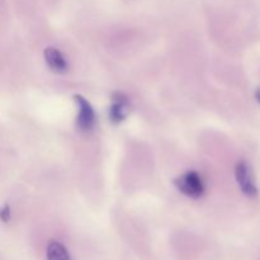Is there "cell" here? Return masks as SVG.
<instances>
[{"instance_id":"obj_1","label":"cell","mask_w":260,"mask_h":260,"mask_svg":"<svg viewBox=\"0 0 260 260\" xmlns=\"http://www.w3.org/2000/svg\"><path fill=\"white\" fill-rule=\"evenodd\" d=\"M174 184L180 193L189 198H201L205 193V183L196 172L184 173L174 180Z\"/></svg>"},{"instance_id":"obj_2","label":"cell","mask_w":260,"mask_h":260,"mask_svg":"<svg viewBox=\"0 0 260 260\" xmlns=\"http://www.w3.org/2000/svg\"><path fill=\"white\" fill-rule=\"evenodd\" d=\"M235 178L240 187L241 192L250 198H255L258 196V187L254 179L253 170L250 165L245 160H240L235 167Z\"/></svg>"},{"instance_id":"obj_3","label":"cell","mask_w":260,"mask_h":260,"mask_svg":"<svg viewBox=\"0 0 260 260\" xmlns=\"http://www.w3.org/2000/svg\"><path fill=\"white\" fill-rule=\"evenodd\" d=\"M74 99L78 104V118H76L78 128L84 132L91 131L95 124V112H94L93 107L83 95L76 94L74 95Z\"/></svg>"},{"instance_id":"obj_4","label":"cell","mask_w":260,"mask_h":260,"mask_svg":"<svg viewBox=\"0 0 260 260\" xmlns=\"http://www.w3.org/2000/svg\"><path fill=\"white\" fill-rule=\"evenodd\" d=\"M129 113V101L123 93H114L109 107V119L112 123L118 124L126 119Z\"/></svg>"},{"instance_id":"obj_5","label":"cell","mask_w":260,"mask_h":260,"mask_svg":"<svg viewBox=\"0 0 260 260\" xmlns=\"http://www.w3.org/2000/svg\"><path fill=\"white\" fill-rule=\"evenodd\" d=\"M45 60L48 68L57 74H63L68 71L69 65L66 61L65 56L62 55L61 51H58L56 47H47L45 50Z\"/></svg>"},{"instance_id":"obj_6","label":"cell","mask_w":260,"mask_h":260,"mask_svg":"<svg viewBox=\"0 0 260 260\" xmlns=\"http://www.w3.org/2000/svg\"><path fill=\"white\" fill-rule=\"evenodd\" d=\"M47 260H71V256L62 244L51 241L47 246Z\"/></svg>"},{"instance_id":"obj_7","label":"cell","mask_w":260,"mask_h":260,"mask_svg":"<svg viewBox=\"0 0 260 260\" xmlns=\"http://www.w3.org/2000/svg\"><path fill=\"white\" fill-rule=\"evenodd\" d=\"M10 218H12V211H10V207L8 205L3 206L0 208V220L3 222H9Z\"/></svg>"},{"instance_id":"obj_8","label":"cell","mask_w":260,"mask_h":260,"mask_svg":"<svg viewBox=\"0 0 260 260\" xmlns=\"http://www.w3.org/2000/svg\"><path fill=\"white\" fill-rule=\"evenodd\" d=\"M255 99H256V102L260 104V86L255 90Z\"/></svg>"}]
</instances>
